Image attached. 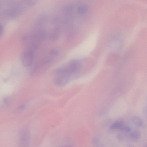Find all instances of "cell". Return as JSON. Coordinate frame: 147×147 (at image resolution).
Segmentation results:
<instances>
[{
    "mask_svg": "<svg viewBox=\"0 0 147 147\" xmlns=\"http://www.w3.org/2000/svg\"><path fill=\"white\" fill-rule=\"evenodd\" d=\"M143 147H147V143L145 144Z\"/></svg>",
    "mask_w": 147,
    "mask_h": 147,
    "instance_id": "15",
    "label": "cell"
},
{
    "mask_svg": "<svg viewBox=\"0 0 147 147\" xmlns=\"http://www.w3.org/2000/svg\"><path fill=\"white\" fill-rule=\"evenodd\" d=\"M127 147H134V146L132 144H129L127 145Z\"/></svg>",
    "mask_w": 147,
    "mask_h": 147,
    "instance_id": "14",
    "label": "cell"
},
{
    "mask_svg": "<svg viewBox=\"0 0 147 147\" xmlns=\"http://www.w3.org/2000/svg\"><path fill=\"white\" fill-rule=\"evenodd\" d=\"M71 75L63 67L59 68L54 73L53 81L57 86H63L69 82Z\"/></svg>",
    "mask_w": 147,
    "mask_h": 147,
    "instance_id": "1",
    "label": "cell"
},
{
    "mask_svg": "<svg viewBox=\"0 0 147 147\" xmlns=\"http://www.w3.org/2000/svg\"><path fill=\"white\" fill-rule=\"evenodd\" d=\"M134 123L136 126L138 127H142L143 126V123L142 119L137 116L134 117L133 119Z\"/></svg>",
    "mask_w": 147,
    "mask_h": 147,
    "instance_id": "8",
    "label": "cell"
},
{
    "mask_svg": "<svg viewBox=\"0 0 147 147\" xmlns=\"http://www.w3.org/2000/svg\"><path fill=\"white\" fill-rule=\"evenodd\" d=\"M125 125L123 121H118L112 124L110 126L109 129L111 130L117 129L121 130Z\"/></svg>",
    "mask_w": 147,
    "mask_h": 147,
    "instance_id": "5",
    "label": "cell"
},
{
    "mask_svg": "<svg viewBox=\"0 0 147 147\" xmlns=\"http://www.w3.org/2000/svg\"><path fill=\"white\" fill-rule=\"evenodd\" d=\"M34 58V51L25 50L21 56V61L23 65L25 67L30 66L32 63Z\"/></svg>",
    "mask_w": 147,
    "mask_h": 147,
    "instance_id": "3",
    "label": "cell"
},
{
    "mask_svg": "<svg viewBox=\"0 0 147 147\" xmlns=\"http://www.w3.org/2000/svg\"><path fill=\"white\" fill-rule=\"evenodd\" d=\"M121 131L124 132L128 133L131 131V129L129 127L125 125Z\"/></svg>",
    "mask_w": 147,
    "mask_h": 147,
    "instance_id": "9",
    "label": "cell"
},
{
    "mask_svg": "<svg viewBox=\"0 0 147 147\" xmlns=\"http://www.w3.org/2000/svg\"><path fill=\"white\" fill-rule=\"evenodd\" d=\"M94 147H104L103 145L100 142L95 145Z\"/></svg>",
    "mask_w": 147,
    "mask_h": 147,
    "instance_id": "12",
    "label": "cell"
},
{
    "mask_svg": "<svg viewBox=\"0 0 147 147\" xmlns=\"http://www.w3.org/2000/svg\"><path fill=\"white\" fill-rule=\"evenodd\" d=\"M61 147H71V146L69 145H66L63 146Z\"/></svg>",
    "mask_w": 147,
    "mask_h": 147,
    "instance_id": "13",
    "label": "cell"
},
{
    "mask_svg": "<svg viewBox=\"0 0 147 147\" xmlns=\"http://www.w3.org/2000/svg\"><path fill=\"white\" fill-rule=\"evenodd\" d=\"M118 139L120 140H122L124 139L123 135L121 134H119L117 135Z\"/></svg>",
    "mask_w": 147,
    "mask_h": 147,
    "instance_id": "10",
    "label": "cell"
},
{
    "mask_svg": "<svg viewBox=\"0 0 147 147\" xmlns=\"http://www.w3.org/2000/svg\"><path fill=\"white\" fill-rule=\"evenodd\" d=\"M18 147H30L31 136L28 129L24 128L20 129L18 133Z\"/></svg>",
    "mask_w": 147,
    "mask_h": 147,
    "instance_id": "2",
    "label": "cell"
},
{
    "mask_svg": "<svg viewBox=\"0 0 147 147\" xmlns=\"http://www.w3.org/2000/svg\"><path fill=\"white\" fill-rule=\"evenodd\" d=\"M88 7L85 4L80 5L78 8V12L80 14H84L87 11Z\"/></svg>",
    "mask_w": 147,
    "mask_h": 147,
    "instance_id": "7",
    "label": "cell"
},
{
    "mask_svg": "<svg viewBox=\"0 0 147 147\" xmlns=\"http://www.w3.org/2000/svg\"><path fill=\"white\" fill-rule=\"evenodd\" d=\"M0 27V35L1 36L3 34V32L4 28H3V26L1 25Z\"/></svg>",
    "mask_w": 147,
    "mask_h": 147,
    "instance_id": "11",
    "label": "cell"
},
{
    "mask_svg": "<svg viewBox=\"0 0 147 147\" xmlns=\"http://www.w3.org/2000/svg\"><path fill=\"white\" fill-rule=\"evenodd\" d=\"M82 63L78 60H74L70 61L65 67L69 73L72 75L78 73L81 69Z\"/></svg>",
    "mask_w": 147,
    "mask_h": 147,
    "instance_id": "4",
    "label": "cell"
},
{
    "mask_svg": "<svg viewBox=\"0 0 147 147\" xmlns=\"http://www.w3.org/2000/svg\"><path fill=\"white\" fill-rule=\"evenodd\" d=\"M141 136L140 132L138 131H134L131 132L129 135V139L134 142L139 141Z\"/></svg>",
    "mask_w": 147,
    "mask_h": 147,
    "instance_id": "6",
    "label": "cell"
}]
</instances>
